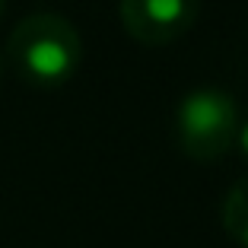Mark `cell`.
Masks as SVG:
<instances>
[{"mask_svg": "<svg viewBox=\"0 0 248 248\" xmlns=\"http://www.w3.org/2000/svg\"><path fill=\"white\" fill-rule=\"evenodd\" d=\"M7 54L22 80L35 86H61L80 67L83 42L70 19L58 13H35L10 32Z\"/></svg>", "mask_w": 248, "mask_h": 248, "instance_id": "1", "label": "cell"}, {"mask_svg": "<svg viewBox=\"0 0 248 248\" xmlns=\"http://www.w3.org/2000/svg\"><path fill=\"white\" fill-rule=\"evenodd\" d=\"M235 131H239V111L232 95L223 89H194L178 105V146L197 162L223 159L226 150L235 143Z\"/></svg>", "mask_w": 248, "mask_h": 248, "instance_id": "2", "label": "cell"}, {"mask_svg": "<svg viewBox=\"0 0 248 248\" xmlns=\"http://www.w3.org/2000/svg\"><path fill=\"white\" fill-rule=\"evenodd\" d=\"M201 0H121V26L140 45H169L197 19Z\"/></svg>", "mask_w": 248, "mask_h": 248, "instance_id": "3", "label": "cell"}, {"mask_svg": "<svg viewBox=\"0 0 248 248\" xmlns=\"http://www.w3.org/2000/svg\"><path fill=\"white\" fill-rule=\"evenodd\" d=\"M223 229L239 248H248V178L235 182L223 201Z\"/></svg>", "mask_w": 248, "mask_h": 248, "instance_id": "4", "label": "cell"}, {"mask_svg": "<svg viewBox=\"0 0 248 248\" xmlns=\"http://www.w3.org/2000/svg\"><path fill=\"white\" fill-rule=\"evenodd\" d=\"M235 143H239L242 156L248 159V121H245V124H239V131H235Z\"/></svg>", "mask_w": 248, "mask_h": 248, "instance_id": "5", "label": "cell"}, {"mask_svg": "<svg viewBox=\"0 0 248 248\" xmlns=\"http://www.w3.org/2000/svg\"><path fill=\"white\" fill-rule=\"evenodd\" d=\"M0 80H3V58H0Z\"/></svg>", "mask_w": 248, "mask_h": 248, "instance_id": "6", "label": "cell"}, {"mask_svg": "<svg viewBox=\"0 0 248 248\" xmlns=\"http://www.w3.org/2000/svg\"><path fill=\"white\" fill-rule=\"evenodd\" d=\"M3 7H7V0H0V13H3Z\"/></svg>", "mask_w": 248, "mask_h": 248, "instance_id": "7", "label": "cell"}]
</instances>
